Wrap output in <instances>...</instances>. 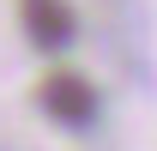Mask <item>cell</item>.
Masks as SVG:
<instances>
[{
  "label": "cell",
  "instance_id": "1",
  "mask_svg": "<svg viewBox=\"0 0 157 151\" xmlns=\"http://www.w3.org/2000/svg\"><path fill=\"white\" fill-rule=\"evenodd\" d=\"M36 109L48 115L60 133H91L103 121V97H97V85L85 73H48L36 85Z\"/></svg>",
  "mask_w": 157,
  "mask_h": 151
},
{
  "label": "cell",
  "instance_id": "2",
  "mask_svg": "<svg viewBox=\"0 0 157 151\" xmlns=\"http://www.w3.org/2000/svg\"><path fill=\"white\" fill-rule=\"evenodd\" d=\"M18 24H24V37L36 42L42 55H60V48L78 42V12H73V0H18Z\"/></svg>",
  "mask_w": 157,
  "mask_h": 151
}]
</instances>
